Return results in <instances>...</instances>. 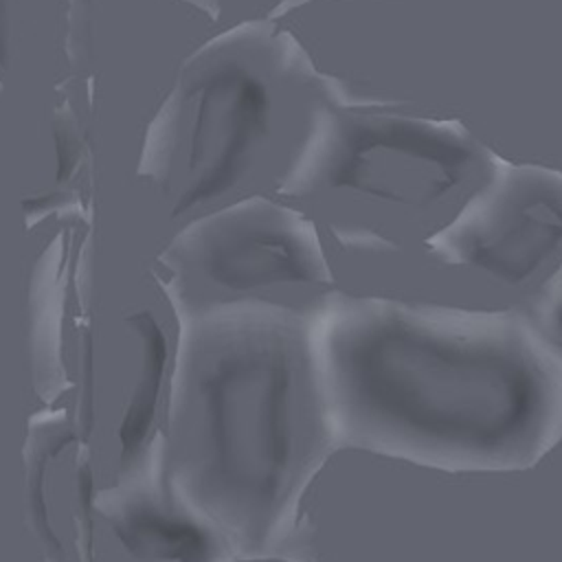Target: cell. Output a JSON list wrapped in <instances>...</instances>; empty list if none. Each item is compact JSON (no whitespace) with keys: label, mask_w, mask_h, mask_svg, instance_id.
<instances>
[{"label":"cell","mask_w":562,"mask_h":562,"mask_svg":"<svg viewBox=\"0 0 562 562\" xmlns=\"http://www.w3.org/2000/svg\"><path fill=\"white\" fill-rule=\"evenodd\" d=\"M169 443L173 494L246 547L283 529L336 448L310 321L266 301L180 307Z\"/></svg>","instance_id":"2"},{"label":"cell","mask_w":562,"mask_h":562,"mask_svg":"<svg viewBox=\"0 0 562 562\" xmlns=\"http://www.w3.org/2000/svg\"><path fill=\"white\" fill-rule=\"evenodd\" d=\"M382 105H316L277 193L349 195L413 215L457 213L498 167L501 156L461 121Z\"/></svg>","instance_id":"4"},{"label":"cell","mask_w":562,"mask_h":562,"mask_svg":"<svg viewBox=\"0 0 562 562\" xmlns=\"http://www.w3.org/2000/svg\"><path fill=\"white\" fill-rule=\"evenodd\" d=\"M160 263L167 292L189 283L241 294L334 281L314 224L266 198L195 217L167 246Z\"/></svg>","instance_id":"5"},{"label":"cell","mask_w":562,"mask_h":562,"mask_svg":"<svg viewBox=\"0 0 562 562\" xmlns=\"http://www.w3.org/2000/svg\"><path fill=\"white\" fill-rule=\"evenodd\" d=\"M325 83L305 50L263 24L202 44L154 114L138 176L182 215L241 187L270 149L283 86Z\"/></svg>","instance_id":"3"},{"label":"cell","mask_w":562,"mask_h":562,"mask_svg":"<svg viewBox=\"0 0 562 562\" xmlns=\"http://www.w3.org/2000/svg\"><path fill=\"white\" fill-rule=\"evenodd\" d=\"M424 246L441 263L503 285L544 283L562 266V171L501 158L487 182Z\"/></svg>","instance_id":"6"},{"label":"cell","mask_w":562,"mask_h":562,"mask_svg":"<svg viewBox=\"0 0 562 562\" xmlns=\"http://www.w3.org/2000/svg\"><path fill=\"white\" fill-rule=\"evenodd\" d=\"M7 55V13H4V0H0V61Z\"/></svg>","instance_id":"8"},{"label":"cell","mask_w":562,"mask_h":562,"mask_svg":"<svg viewBox=\"0 0 562 562\" xmlns=\"http://www.w3.org/2000/svg\"><path fill=\"white\" fill-rule=\"evenodd\" d=\"M310 340L336 446L520 472L562 441V367L518 314L336 294Z\"/></svg>","instance_id":"1"},{"label":"cell","mask_w":562,"mask_h":562,"mask_svg":"<svg viewBox=\"0 0 562 562\" xmlns=\"http://www.w3.org/2000/svg\"><path fill=\"white\" fill-rule=\"evenodd\" d=\"M531 325L562 367V266L542 283L533 305Z\"/></svg>","instance_id":"7"}]
</instances>
